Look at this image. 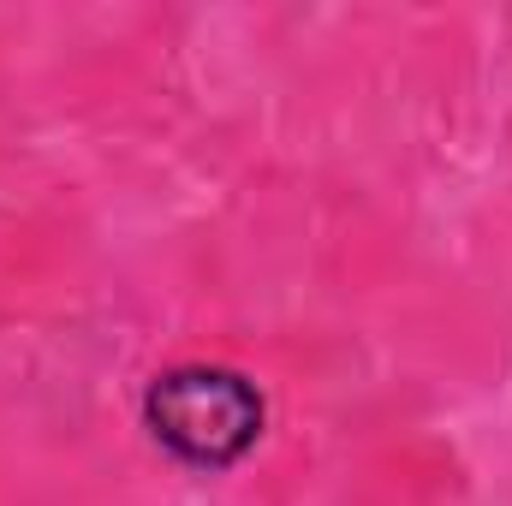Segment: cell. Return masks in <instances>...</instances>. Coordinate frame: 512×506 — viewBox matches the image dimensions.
I'll list each match as a JSON object with an SVG mask.
<instances>
[{
    "label": "cell",
    "mask_w": 512,
    "mask_h": 506,
    "mask_svg": "<svg viewBox=\"0 0 512 506\" xmlns=\"http://www.w3.org/2000/svg\"><path fill=\"white\" fill-rule=\"evenodd\" d=\"M143 411H149L155 441L167 453H179L185 465H233L262 435L256 387L233 370H209V364L167 370L149 387Z\"/></svg>",
    "instance_id": "6da1fadb"
}]
</instances>
